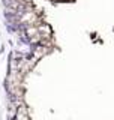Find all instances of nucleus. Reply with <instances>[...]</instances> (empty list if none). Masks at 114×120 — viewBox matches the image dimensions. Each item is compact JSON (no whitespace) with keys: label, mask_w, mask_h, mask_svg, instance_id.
I'll use <instances>...</instances> for the list:
<instances>
[{"label":"nucleus","mask_w":114,"mask_h":120,"mask_svg":"<svg viewBox=\"0 0 114 120\" xmlns=\"http://www.w3.org/2000/svg\"><path fill=\"white\" fill-rule=\"evenodd\" d=\"M38 30H39V33L42 35L44 39H50L51 38V29L48 24H39L38 26Z\"/></svg>","instance_id":"obj_1"},{"label":"nucleus","mask_w":114,"mask_h":120,"mask_svg":"<svg viewBox=\"0 0 114 120\" xmlns=\"http://www.w3.org/2000/svg\"><path fill=\"white\" fill-rule=\"evenodd\" d=\"M17 120H29V117H27V111H26V107H24V105H21V107L18 108Z\"/></svg>","instance_id":"obj_2"},{"label":"nucleus","mask_w":114,"mask_h":120,"mask_svg":"<svg viewBox=\"0 0 114 120\" xmlns=\"http://www.w3.org/2000/svg\"><path fill=\"white\" fill-rule=\"evenodd\" d=\"M48 52V47H42V45H41V47H36V50L33 51V54H35V57H42V56H45Z\"/></svg>","instance_id":"obj_3"},{"label":"nucleus","mask_w":114,"mask_h":120,"mask_svg":"<svg viewBox=\"0 0 114 120\" xmlns=\"http://www.w3.org/2000/svg\"><path fill=\"white\" fill-rule=\"evenodd\" d=\"M39 33V30H38V26H29V27H26V35L29 38H33L35 35Z\"/></svg>","instance_id":"obj_4"}]
</instances>
